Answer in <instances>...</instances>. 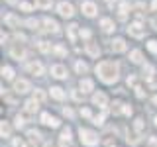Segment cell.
Returning <instances> with one entry per match:
<instances>
[{"instance_id": "6da1fadb", "label": "cell", "mask_w": 157, "mask_h": 147, "mask_svg": "<svg viewBox=\"0 0 157 147\" xmlns=\"http://www.w3.org/2000/svg\"><path fill=\"white\" fill-rule=\"evenodd\" d=\"M96 75L102 82L112 85V82L118 81V65L114 61H100L96 65Z\"/></svg>"}, {"instance_id": "7a4b0ae2", "label": "cell", "mask_w": 157, "mask_h": 147, "mask_svg": "<svg viewBox=\"0 0 157 147\" xmlns=\"http://www.w3.org/2000/svg\"><path fill=\"white\" fill-rule=\"evenodd\" d=\"M78 135H81V141L82 145H88V147H94L98 143V135L94 134L92 130H86V127H81L78 130Z\"/></svg>"}, {"instance_id": "3957f363", "label": "cell", "mask_w": 157, "mask_h": 147, "mask_svg": "<svg viewBox=\"0 0 157 147\" xmlns=\"http://www.w3.org/2000/svg\"><path fill=\"white\" fill-rule=\"evenodd\" d=\"M14 90H16L18 94H26V92L32 90V85H29V81H26V78H18V81L14 82Z\"/></svg>"}, {"instance_id": "277c9868", "label": "cell", "mask_w": 157, "mask_h": 147, "mask_svg": "<svg viewBox=\"0 0 157 147\" xmlns=\"http://www.w3.org/2000/svg\"><path fill=\"white\" fill-rule=\"evenodd\" d=\"M92 104L104 110V108L108 106V98H106V94H104V92H100V90L94 92V94H92Z\"/></svg>"}, {"instance_id": "5b68a950", "label": "cell", "mask_w": 157, "mask_h": 147, "mask_svg": "<svg viewBox=\"0 0 157 147\" xmlns=\"http://www.w3.org/2000/svg\"><path fill=\"white\" fill-rule=\"evenodd\" d=\"M128 33L134 36V37H144V28H141L140 22H134V24H130V28H128Z\"/></svg>"}, {"instance_id": "8992f818", "label": "cell", "mask_w": 157, "mask_h": 147, "mask_svg": "<svg viewBox=\"0 0 157 147\" xmlns=\"http://www.w3.org/2000/svg\"><path fill=\"white\" fill-rule=\"evenodd\" d=\"M10 55H12L14 59H24V55H26V49H24L22 43H14L12 49H10Z\"/></svg>"}, {"instance_id": "52a82bcc", "label": "cell", "mask_w": 157, "mask_h": 147, "mask_svg": "<svg viewBox=\"0 0 157 147\" xmlns=\"http://www.w3.org/2000/svg\"><path fill=\"white\" fill-rule=\"evenodd\" d=\"M24 110H26L29 116H32V114H36V112L39 110V102L36 100V98H29L26 104H24Z\"/></svg>"}, {"instance_id": "ba28073f", "label": "cell", "mask_w": 157, "mask_h": 147, "mask_svg": "<svg viewBox=\"0 0 157 147\" xmlns=\"http://www.w3.org/2000/svg\"><path fill=\"white\" fill-rule=\"evenodd\" d=\"M59 14H61V16L63 18H71L73 16V14H75V12H73V6H71V4H69V2H61V4H59Z\"/></svg>"}, {"instance_id": "9c48e42d", "label": "cell", "mask_w": 157, "mask_h": 147, "mask_svg": "<svg viewBox=\"0 0 157 147\" xmlns=\"http://www.w3.org/2000/svg\"><path fill=\"white\" fill-rule=\"evenodd\" d=\"M28 71L32 73V75H36V77H41V75H43V65H41L39 61H32V63L28 65Z\"/></svg>"}, {"instance_id": "30bf717a", "label": "cell", "mask_w": 157, "mask_h": 147, "mask_svg": "<svg viewBox=\"0 0 157 147\" xmlns=\"http://www.w3.org/2000/svg\"><path fill=\"white\" fill-rule=\"evenodd\" d=\"M41 124H45L49 127H57L59 126V120H57V118H53L51 114H47V112H43V114H41Z\"/></svg>"}, {"instance_id": "8fae6325", "label": "cell", "mask_w": 157, "mask_h": 147, "mask_svg": "<svg viewBox=\"0 0 157 147\" xmlns=\"http://www.w3.org/2000/svg\"><path fill=\"white\" fill-rule=\"evenodd\" d=\"M73 134H71V130H69V127H65V130L61 131V135H59V143H61V147H67L69 143H71V137Z\"/></svg>"}, {"instance_id": "7c38bea8", "label": "cell", "mask_w": 157, "mask_h": 147, "mask_svg": "<svg viewBox=\"0 0 157 147\" xmlns=\"http://www.w3.org/2000/svg\"><path fill=\"white\" fill-rule=\"evenodd\" d=\"M82 14L85 16H88V18H92L96 14V6H94V2H82Z\"/></svg>"}, {"instance_id": "4fadbf2b", "label": "cell", "mask_w": 157, "mask_h": 147, "mask_svg": "<svg viewBox=\"0 0 157 147\" xmlns=\"http://www.w3.org/2000/svg\"><path fill=\"white\" fill-rule=\"evenodd\" d=\"M51 75L55 77V78H65L67 77V69L63 67V65H53L51 67Z\"/></svg>"}, {"instance_id": "5bb4252c", "label": "cell", "mask_w": 157, "mask_h": 147, "mask_svg": "<svg viewBox=\"0 0 157 147\" xmlns=\"http://www.w3.org/2000/svg\"><path fill=\"white\" fill-rule=\"evenodd\" d=\"M43 26H45L47 32H51V33H59V26H57V22H55V20L45 18V20H43Z\"/></svg>"}, {"instance_id": "9a60e30c", "label": "cell", "mask_w": 157, "mask_h": 147, "mask_svg": "<svg viewBox=\"0 0 157 147\" xmlns=\"http://www.w3.org/2000/svg\"><path fill=\"white\" fill-rule=\"evenodd\" d=\"M112 51L114 53H122V51H126V41L122 37H118L112 41Z\"/></svg>"}, {"instance_id": "2e32d148", "label": "cell", "mask_w": 157, "mask_h": 147, "mask_svg": "<svg viewBox=\"0 0 157 147\" xmlns=\"http://www.w3.org/2000/svg\"><path fill=\"white\" fill-rule=\"evenodd\" d=\"M86 53L90 57H98L100 55V47H98L96 43H86Z\"/></svg>"}, {"instance_id": "e0dca14e", "label": "cell", "mask_w": 157, "mask_h": 147, "mask_svg": "<svg viewBox=\"0 0 157 147\" xmlns=\"http://www.w3.org/2000/svg\"><path fill=\"white\" fill-rule=\"evenodd\" d=\"M77 24H71V26H67V33H69V41L75 43L77 41Z\"/></svg>"}, {"instance_id": "ac0fdd59", "label": "cell", "mask_w": 157, "mask_h": 147, "mask_svg": "<svg viewBox=\"0 0 157 147\" xmlns=\"http://www.w3.org/2000/svg\"><path fill=\"white\" fill-rule=\"evenodd\" d=\"M92 88H94V85H92L90 78H81V90L82 92H90Z\"/></svg>"}, {"instance_id": "d6986e66", "label": "cell", "mask_w": 157, "mask_h": 147, "mask_svg": "<svg viewBox=\"0 0 157 147\" xmlns=\"http://www.w3.org/2000/svg\"><path fill=\"white\" fill-rule=\"evenodd\" d=\"M51 96L55 98V100H63L65 98V92H63V88H59V86H51Z\"/></svg>"}, {"instance_id": "ffe728a7", "label": "cell", "mask_w": 157, "mask_h": 147, "mask_svg": "<svg viewBox=\"0 0 157 147\" xmlns=\"http://www.w3.org/2000/svg\"><path fill=\"white\" fill-rule=\"evenodd\" d=\"M4 22H6L10 28H18V26H20V20L14 16V14H8V16L4 18Z\"/></svg>"}, {"instance_id": "44dd1931", "label": "cell", "mask_w": 157, "mask_h": 147, "mask_svg": "<svg viewBox=\"0 0 157 147\" xmlns=\"http://www.w3.org/2000/svg\"><path fill=\"white\" fill-rule=\"evenodd\" d=\"M100 26H102V29H104V32H112V29H114V22H112L110 18H104L100 22Z\"/></svg>"}, {"instance_id": "7402d4cb", "label": "cell", "mask_w": 157, "mask_h": 147, "mask_svg": "<svg viewBox=\"0 0 157 147\" xmlns=\"http://www.w3.org/2000/svg\"><path fill=\"white\" fill-rule=\"evenodd\" d=\"M126 139H128V143H132V145H137V143L141 141V135H140V134H128V137H126Z\"/></svg>"}, {"instance_id": "603a6c76", "label": "cell", "mask_w": 157, "mask_h": 147, "mask_svg": "<svg viewBox=\"0 0 157 147\" xmlns=\"http://www.w3.org/2000/svg\"><path fill=\"white\" fill-rule=\"evenodd\" d=\"M130 61L132 63H141V51L140 49H134V51L130 53Z\"/></svg>"}, {"instance_id": "cb8c5ba5", "label": "cell", "mask_w": 157, "mask_h": 147, "mask_svg": "<svg viewBox=\"0 0 157 147\" xmlns=\"http://www.w3.org/2000/svg\"><path fill=\"white\" fill-rule=\"evenodd\" d=\"M26 135H28V139L32 141V143H36V141H39V137H41V135H39V131H37V130H29Z\"/></svg>"}, {"instance_id": "d4e9b609", "label": "cell", "mask_w": 157, "mask_h": 147, "mask_svg": "<svg viewBox=\"0 0 157 147\" xmlns=\"http://www.w3.org/2000/svg\"><path fill=\"white\" fill-rule=\"evenodd\" d=\"M75 69H77V73H78V75H85V73L88 71V65H86V63H82V61H77Z\"/></svg>"}, {"instance_id": "484cf974", "label": "cell", "mask_w": 157, "mask_h": 147, "mask_svg": "<svg viewBox=\"0 0 157 147\" xmlns=\"http://www.w3.org/2000/svg\"><path fill=\"white\" fill-rule=\"evenodd\" d=\"M10 124L8 122H2V126H0V134H2V137H10Z\"/></svg>"}, {"instance_id": "4316f807", "label": "cell", "mask_w": 157, "mask_h": 147, "mask_svg": "<svg viewBox=\"0 0 157 147\" xmlns=\"http://www.w3.org/2000/svg\"><path fill=\"white\" fill-rule=\"evenodd\" d=\"M51 4H53V0H36V6L37 8H43V10L51 8Z\"/></svg>"}, {"instance_id": "83f0119b", "label": "cell", "mask_w": 157, "mask_h": 147, "mask_svg": "<svg viewBox=\"0 0 157 147\" xmlns=\"http://www.w3.org/2000/svg\"><path fill=\"white\" fill-rule=\"evenodd\" d=\"M2 77L6 78V81H12V78H14V71L10 67H2Z\"/></svg>"}, {"instance_id": "f1b7e54d", "label": "cell", "mask_w": 157, "mask_h": 147, "mask_svg": "<svg viewBox=\"0 0 157 147\" xmlns=\"http://www.w3.org/2000/svg\"><path fill=\"white\" fill-rule=\"evenodd\" d=\"M128 10H130V4H128V2H122V4H120V18H122V20H126Z\"/></svg>"}, {"instance_id": "f546056e", "label": "cell", "mask_w": 157, "mask_h": 147, "mask_svg": "<svg viewBox=\"0 0 157 147\" xmlns=\"http://www.w3.org/2000/svg\"><path fill=\"white\" fill-rule=\"evenodd\" d=\"M104 118H106V114H104V112H100L98 116H94V118H92V124H96V126H102V124H104Z\"/></svg>"}, {"instance_id": "4dcf8cb0", "label": "cell", "mask_w": 157, "mask_h": 147, "mask_svg": "<svg viewBox=\"0 0 157 147\" xmlns=\"http://www.w3.org/2000/svg\"><path fill=\"white\" fill-rule=\"evenodd\" d=\"M39 51H41V53H49V51H51V45H49L47 41H39Z\"/></svg>"}, {"instance_id": "1f68e13d", "label": "cell", "mask_w": 157, "mask_h": 147, "mask_svg": "<svg viewBox=\"0 0 157 147\" xmlns=\"http://www.w3.org/2000/svg\"><path fill=\"white\" fill-rule=\"evenodd\" d=\"M26 26L32 28V29H37L39 28V22H37V20H33V18H29V20H26Z\"/></svg>"}, {"instance_id": "d6a6232c", "label": "cell", "mask_w": 157, "mask_h": 147, "mask_svg": "<svg viewBox=\"0 0 157 147\" xmlns=\"http://www.w3.org/2000/svg\"><path fill=\"white\" fill-rule=\"evenodd\" d=\"M134 127H136V131L140 134L141 130H144V120L141 118H136V122H134Z\"/></svg>"}, {"instance_id": "836d02e7", "label": "cell", "mask_w": 157, "mask_h": 147, "mask_svg": "<svg viewBox=\"0 0 157 147\" xmlns=\"http://www.w3.org/2000/svg\"><path fill=\"white\" fill-rule=\"evenodd\" d=\"M122 110H124V104H120V102H114V106H112V112H114V114H122Z\"/></svg>"}, {"instance_id": "e575fe53", "label": "cell", "mask_w": 157, "mask_h": 147, "mask_svg": "<svg viewBox=\"0 0 157 147\" xmlns=\"http://www.w3.org/2000/svg\"><path fill=\"white\" fill-rule=\"evenodd\" d=\"M33 98H36L37 102H43V100H45V94H43L41 90H36V92H33Z\"/></svg>"}, {"instance_id": "d590c367", "label": "cell", "mask_w": 157, "mask_h": 147, "mask_svg": "<svg viewBox=\"0 0 157 147\" xmlns=\"http://www.w3.org/2000/svg\"><path fill=\"white\" fill-rule=\"evenodd\" d=\"M144 75L149 78L151 75H153V67H151V65H144Z\"/></svg>"}, {"instance_id": "8d00e7d4", "label": "cell", "mask_w": 157, "mask_h": 147, "mask_svg": "<svg viewBox=\"0 0 157 147\" xmlns=\"http://www.w3.org/2000/svg\"><path fill=\"white\" fill-rule=\"evenodd\" d=\"M20 10H24V12H32V4H28V2H20Z\"/></svg>"}, {"instance_id": "74e56055", "label": "cell", "mask_w": 157, "mask_h": 147, "mask_svg": "<svg viewBox=\"0 0 157 147\" xmlns=\"http://www.w3.org/2000/svg\"><path fill=\"white\" fill-rule=\"evenodd\" d=\"M136 96L137 98H145V90L141 86H136Z\"/></svg>"}, {"instance_id": "f35d334b", "label": "cell", "mask_w": 157, "mask_h": 147, "mask_svg": "<svg viewBox=\"0 0 157 147\" xmlns=\"http://www.w3.org/2000/svg\"><path fill=\"white\" fill-rule=\"evenodd\" d=\"M147 47H149L151 53H157V41H153V39H151V41L147 43Z\"/></svg>"}, {"instance_id": "ab89813d", "label": "cell", "mask_w": 157, "mask_h": 147, "mask_svg": "<svg viewBox=\"0 0 157 147\" xmlns=\"http://www.w3.org/2000/svg\"><path fill=\"white\" fill-rule=\"evenodd\" d=\"M81 116H85V118H92V114H90V110H88V108H81Z\"/></svg>"}, {"instance_id": "60d3db41", "label": "cell", "mask_w": 157, "mask_h": 147, "mask_svg": "<svg viewBox=\"0 0 157 147\" xmlns=\"http://www.w3.org/2000/svg\"><path fill=\"white\" fill-rule=\"evenodd\" d=\"M53 51H55V53H57V55H59V57H63V55H65V49H63L61 45H57L55 49H53Z\"/></svg>"}, {"instance_id": "b9f144b4", "label": "cell", "mask_w": 157, "mask_h": 147, "mask_svg": "<svg viewBox=\"0 0 157 147\" xmlns=\"http://www.w3.org/2000/svg\"><path fill=\"white\" fill-rule=\"evenodd\" d=\"M73 98L78 102V100H82V94H81V90H73Z\"/></svg>"}, {"instance_id": "7bdbcfd3", "label": "cell", "mask_w": 157, "mask_h": 147, "mask_svg": "<svg viewBox=\"0 0 157 147\" xmlns=\"http://www.w3.org/2000/svg\"><path fill=\"white\" fill-rule=\"evenodd\" d=\"M122 114L130 116V114H132V106H130V104H124V110H122Z\"/></svg>"}, {"instance_id": "ee69618b", "label": "cell", "mask_w": 157, "mask_h": 147, "mask_svg": "<svg viewBox=\"0 0 157 147\" xmlns=\"http://www.w3.org/2000/svg\"><path fill=\"white\" fill-rule=\"evenodd\" d=\"M81 37L88 39V37H90V29H81Z\"/></svg>"}, {"instance_id": "f6af8a7d", "label": "cell", "mask_w": 157, "mask_h": 147, "mask_svg": "<svg viewBox=\"0 0 157 147\" xmlns=\"http://www.w3.org/2000/svg\"><path fill=\"white\" fill-rule=\"evenodd\" d=\"M63 114H65L67 118H73V116H75V114H73V110H71V108H63Z\"/></svg>"}, {"instance_id": "bcb514c9", "label": "cell", "mask_w": 157, "mask_h": 147, "mask_svg": "<svg viewBox=\"0 0 157 147\" xmlns=\"http://www.w3.org/2000/svg\"><path fill=\"white\" fill-rule=\"evenodd\" d=\"M126 82H128L130 86H134V85H136V77H134V75H130V77H128V81H126Z\"/></svg>"}, {"instance_id": "7dc6e473", "label": "cell", "mask_w": 157, "mask_h": 147, "mask_svg": "<svg viewBox=\"0 0 157 147\" xmlns=\"http://www.w3.org/2000/svg\"><path fill=\"white\" fill-rule=\"evenodd\" d=\"M12 145H14V147H24L22 139H12Z\"/></svg>"}, {"instance_id": "c3c4849f", "label": "cell", "mask_w": 157, "mask_h": 147, "mask_svg": "<svg viewBox=\"0 0 157 147\" xmlns=\"http://www.w3.org/2000/svg\"><path fill=\"white\" fill-rule=\"evenodd\" d=\"M149 147H157V137H149Z\"/></svg>"}, {"instance_id": "681fc988", "label": "cell", "mask_w": 157, "mask_h": 147, "mask_svg": "<svg viewBox=\"0 0 157 147\" xmlns=\"http://www.w3.org/2000/svg\"><path fill=\"white\" fill-rule=\"evenodd\" d=\"M149 24H151V28H153V29H157V18H151Z\"/></svg>"}, {"instance_id": "f907efd6", "label": "cell", "mask_w": 157, "mask_h": 147, "mask_svg": "<svg viewBox=\"0 0 157 147\" xmlns=\"http://www.w3.org/2000/svg\"><path fill=\"white\" fill-rule=\"evenodd\" d=\"M151 6H153V10H157V0H153V4H151Z\"/></svg>"}, {"instance_id": "816d5d0a", "label": "cell", "mask_w": 157, "mask_h": 147, "mask_svg": "<svg viewBox=\"0 0 157 147\" xmlns=\"http://www.w3.org/2000/svg\"><path fill=\"white\" fill-rule=\"evenodd\" d=\"M6 2H8V4H16L18 0H6Z\"/></svg>"}, {"instance_id": "f5cc1de1", "label": "cell", "mask_w": 157, "mask_h": 147, "mask_svg": "<svg viewBox=\"0 0 157 147\" xmlns=\"http://www.w3.org/2000/svg\"><path fill=\"white\" fill-rule=\"evenodd\" d=\"M153 104H155V106H157V94H155V96H153Z\"/></svg>"}, {"instance_id": "db71d44e", "label": "cell", "mask_w": 157, "mask_h": 147, "mask_svg": "<svg viewBox=\"0 0 157 147\" xmlns=\"http://www.w3.org/2000/svg\"><path fill=\"white\" fill-rule=\"evenodd\" d=\"M43 147H53V145H51V143H45V145H43Z\"/></svg>"}, {"instance_id": "11a10c76", "label": "cell", "mask_w": 157, "mask_h": 147, "mask_svg": "<svg viewBox=\"0 0 157 147\" xmlns=\"http://www.w3.org/2000/svg\"><path fill=\"white\" fill-rule=\"evenodd\" d=\"M106 2H108V4H112V2H116V0H106Z\"/></svg>"}, {"instance_id": "9f6ffc18", "label": "cell", "mask_w": 157, "mask_h": 147, "mask_svg": "<svg viewBox=\"0 0 157 147\" xmlns=\"http://www.w3.org/2000/svg\"><path fill=\"white\" fill-rule=\"evenodd\" d=\"M24 147H33V145H24Z\"/></svg>"}, {"instance_id": "6f0895ef", "label": "cell", "mask_w": 157, "mask_h": 147, "mask_svg": "<svg viewBox=\"0 0 157 147\" xmlns=\"http://www.w3.org/2000/svg\"><path fill=\"white\" fill-rule=\"evenodd\" d=\"M155 126H157V116H155Z\"/></svg>"}, {"instance_id": "680465c9", "label": "cell", "mask_w": 157, "mask_h": 147, "mask_svg": "<svg viewBox=\"0 0 157 147\" xmlns=\"http://www.w3.org/2000/svg\"><path fill=\"white\" fill-rule=\"evenodd\" d=\"M110 147H116V145H110Z\"/></svg>"}]
</instances>
